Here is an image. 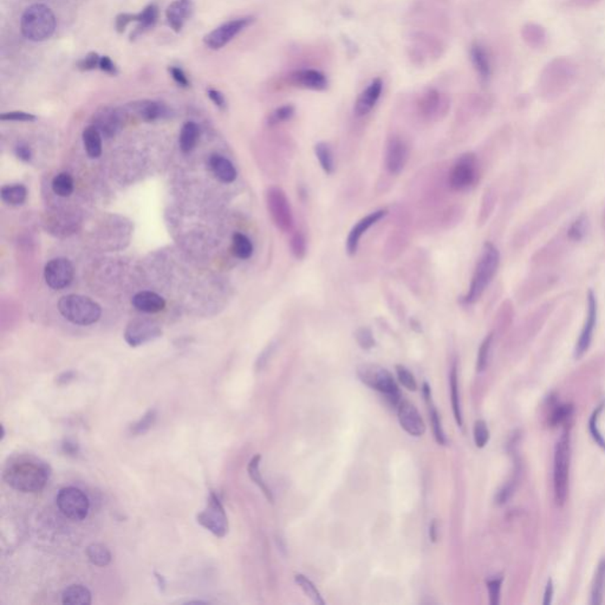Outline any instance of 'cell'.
Here are the masks:
<instances>
[{
	"label": "cell",
	"instance_id": "cell-1",
	"mask_svg": "<svg viewBox=\"0 0 605 605\" xmlns=\"http://www.w3.org/2000/svg\"><path fill=\"white\" fill-rule=\"evenodd\" d=\"M50 467L47 463L34 455L21 454L13 456L5 466V482L16 491L23 493L41 492L50 479Z\"/></svg>",
	"mask_w": 605,
	"mask_h": 605
},
{
	"label": "cell",
	"instance_id": "cell-2",
	"mask_svg": "<svg viewBox=\"0 0 605 605\" xmlns=\"http://www.w3.org/2000/svg\"><path fill=\"white\" fill-rule=\"evenodd\" d=\"M499 265H500L499 250L492 242H485L467 293L463 298L465 304H474L480 299V297L484 295L486 288H489L493 278L497 275Z\"/></svg>",
	"mask_w": 605,
	"mask_h": 605
},
{
	"label": "cell",
	"instance_id": "cell-3",
	"mask_svg": "<svg viewBox=\"0 0 605 605\" xmlns=\"http://www.w3.org/2000/svg\"><path fill=\"white\" fill-rule=\"evenodd\" d=\"M56 17L52 10L46 5H31L21 19V34L32 42H44L54 34Z\"/></svg>",
	"mask_w": 605,
	"mask_h": 605
},
{
	"label": "cell",
	"instance_id": "cell-4",
	"mask_svg": "<svg viewBox=\"0 0 605 605\" xmlns=\"http://www.w3.org/2000/svg\"><path fill=\"white\" fill-rule=\"evenodd\" d=\"M59 311L67 321L81 326L95 324L102 316L100 304L81 295L62 297L59 301Z\"/></svg>",
	"mask_w": 605,
	"mask_h": 605
},
{
	"label": "cell",
	"instance_id": "cell-5",
	"mask_svg": "<svg viewBox=\"0 0 605 605\" xmlns=\"http://www.w3.org/2000/svg\"><path fill=\"white\" fill-rule=\"evenodd\" d=\"M357 376L369 388L385 395L390 405H400V392L392 374L376 364H363L357 369Z\"/></svg>",
	"mask_w": 605,
	"mask_h": 605
},
{
	"label": "cell",
	"instance_id": "cell-6",
	"mask_svg": "<svg viewBox=\"0 0 605 605\" xmlns=\"http://www.w3.org/2000/svg\"><path fill=\"white\" fill-rule=\"evenodd\" d=\"M570 469V435L565 432L557 443L555 453V498L557 505H563L568 497Z\"/></svg>",
	"mask_w": 605,
	"mask_h": 605
},
{
	"label": "cell",
	"instance_id": "cell-7",
	"mask_svg": "<svg viewBox=\"0 0 605 605\" xmlns=\"http://www.w3.org/2000/svg\"><path fill=\"white\" fill-rule=\"evenodd\" d=\"M266 205L272 222L282 232H291L293 229V209L284 191L279 187H270L266 192Z\"/></svg>",
	"mask_w": 605,
	"mask_h": 605
},
{
	"label": "cell",
	"instance_id": "cell-8",
	"mask_svg": "<svg viewBox=\"0 0 605 605\" xmlns=\"http://www.w3.org/2000/svg\"><path fill=\"white\" fill-rule=\"evenodd\" d=\"M478 160L473 153H465L456 160L449 174V187L463 192L474 186L478 180Z\"/></svg>",
	"mask_w": 605,
	"mask_h": 605
},
{
	"label": "cell",
	"instance_id": "cell-9",
	"mask_svg": "<svg viewBox=\"0 0 605 605\" xmlns=\"http://www.w3.org/2000/svg\"><path fill=\"white\" fill-rule=\"evenodd\" d=\"M56 502L63 516L72 520H83L88 516L90 502L80 489L64 487L57 494Z\"/></svg>",
	"mask_w": 605,
	"mask_h": 605
},
{
	"label": "cell",
	"instance_id": "cell-10",
	"mask_svg": "<svg viewBox=\"0 0 605 605\" xmlns=\"http://www.w3.org/2000/svg\"><path fill=\"white\" fill-rule=\"evenodd\" d=\"M198 522L219 538L225 537L229 532V520L225 509L215 493H211L206 509L198 514Z\"/></svg>",
	"mask_w": 605,
	"mask_h": 605
},
{
	"label": "cell",
	"instance_id": "cell-11",
	"mask_svg": "<svg viewBox=\"0 0 605 605\" xmlns=\"http://www.w3.org/2000/svg\"><path fill=\"white\" fill-rule=\"evenodd\" d=\"M253 21H255L253 17H242L227 21L225 24L217 26L212 32H209L204 39V42L209 49L220 50L234 37H237L242 31L248 28Z\"/></svg>",
	"mask_w": 605,
	"mask_h": 605
},
{
	"label": "cell",
	"instance_id": "cell-12",
	"mask_svg": "<svg viewBox=\"0 0 605 605\" xmlns=\"http://www.w3.org/2000/svg\"><path fill=\"white\" fill-rule=\"evenodd\" d=\"M161 335L162 330L156 321L138 318L130 321L125 328V339L130 347L136 348L159 339Z\"/></svg>",
	"mask_w": 605,
	"mask_h": 605
},
{
	"label": "cell",
	"instance_id": "cell-13",
	"mask_svg": "<svg viewBox=\"0 0 605 605\" xmlns=\"http://www.w3.org/2000/svg\"><path fill=\"white\" fill-rule=\"evenodd\" d=\"M74 265L65 258H56L46 264L44 268V279L52 290H63L72 284L74 280Z\"/></svg>",
	"mask_w": 605,
	"mask_h": 605
},
{
	"label": "cell",
	"instance_id": "cell-14",
	"mask_svg": "<svg viewBox=\"0 0 605 605\" xmlns=\"http://www.w3.org/2000/svg\"><path fill=\"white\" fill-rule=\"evenodd\" d=\"M597 316H598V303H597L596 295L593 293V290H588V308H586L584 326L582 328L580 339L577 341L576 349H575L576 359H580L584 355L591 346L597 324Z\"/></svg>",
	"mask_w": 605,
	"mask_h": 605
},
{
	"label": "cell",
	"instance_id": "cell-15",
	"mask_svg": "<svg viewBox=\"0 0 605 605\" xmlns=\"http://www.w3.org/2000/svg\"><path fill=\"white\" fill-rule=\"evenodd\" d=\"M410 151L405 141L399 136L389 138L385 149V167L392 176H399L408 162Z\"/></svg>",
	"mask_w": 605,
	"mask_h": 605
},
{
	"label": "cell",
	"instance_id": "cell-16",
	"mask_svg": "<svg viewBox=\"0 0 605 605\" xmlns=\"http://www.w3.org/2000/svg\"><path fill=\"white\" fill-rule=\"evenodd\" d=\"M388 214V209H377L372 213L368 214L365 217H362L361 220L356 222L352 226L349 235L347 238V252L349 255H355L356 252L359 250V242L364 234L367 233V231L382 220L385 215Z\"/></svg>",
	"mask_w": 605,
	"mask_h": 605
},
{
	"label": "cell",
	"instance_id": "cell-17",
	"mask_svg": "<svg viewBox=\"0 0 605 605\" xmlns=\"http://www.w3.org/2000/svg\"><path fill=\"white\" fill-rule=\"evenodd\" d=\"M397 414H399L401 427L408 434L415 438L425 434L426 432L425 422L422 420L416 407L413 403H410V401H401Z\"/></svg>",
	"mask_w": 605,
	"mask_h": 605
},
{
	"label": "cell",
	"instance_id": "cell-18",
	"mask_svg": "<svg viewBox=\"0 0 605 605\" xmlns=\"http://www.w3.org/2000/svg\"><path fill=\"white\" fill-rule=\"evenodd\" d=\"M290 83L298 88L309 89L315 92H323L328 88V78L323 72L315 69H301L288 76Z\"/></svg>",
	"mask_w": 605,
	"mask_h": 605
},
{
	"label": "cell",
	"instance_id": "cell-19",
	"mask_svg": "<svg viewBox=\"0 0 605 605\" xmlns=\"http://www.w3.org/2000/svg\"><path fill=\"white\" fill-rule=\"evenodd\" d=\"M383 92V82L380 78H376L372 83L359 94L355 102L354 112L359 117L365 116L375 108L377 102L380 100L381 95Z\"/></svg>",
	"mask_w": 605,
	"mask_h": 605
},
{
	"label": "cell",
	"instance_id": "cell-20",
	"mask_svg": "<svg viewBox=\"0 0 605 605\" xmlns=\"http://www.w3.org/2000/svg\"><path fill=\"white\" fill-rule=\"evenodd\" d=\"M193 6L192 0H176L168 6L166 11V18L168 24L176 32H180L184 25V21L192 17Z\"/></svg>",
	"mask_w": 605,
	"mask_h": 605
},
{
	"label": "cell",
	"instance_id": "cell-21",
	"mask_svg": "<svg viewBox=\"0 0 605 605\" xmlns=\"http://www.w3.org/2000/svg\"><path fill=\"white\" fill-rule=\"evenodd\" d=\"M97 129L100 130V134H103L105 136H112L120 129L121 125V115L117 112L116 109L102 108L95 114L94 116V125Z\"/></svg>",
	"mask_w": 605,
	"mask_h": 605
},
{
	"label": "cell",
	"instance_id": "cell-22",
	"mask_svg": "<svg viewBox=\"0 0 605 605\" xmlns=\"http://www.w3.org/2000/svg\"><path fill=\"white\" fill-rule=\"evenodd\" d=\"M209 166L214 176L224 184H232L237 179V169L230 160L220 154L211 155Z\"/></svg>",
	"mask_w": 605,
	"mask_h": 605
},
{
	"label": "cell",
	"instance_id": "cell-23",
	"mask_svg": "<svg viewBox=\"0 0 605 605\" xmlns=\"http://www.w3.org/2000/svg\"><path fill=\"white\" fill-rule=\"evenodd\" d=\"M134 308L145 313L161 312L166 308V301L162 297L151 291L138 293L131 299Z\"/></svg>",
	"mask_w": 605,
	"mask_h": 605
},
{
	"label": "cell",
	"instance_id": "cell-24",
	"mask_svg": "<svg viewBox=\"0 0 605 605\" xmlns=\"http://www.w3.org/2000/svg\"><path fill=\"white\" fill-rule=\"evenodd\" d=\"M133 110L135 115L145 122H154L168 115L167 107L155 100H140L134 103Z\"/></svg>",
	"mask_w": 605,
	"mask_h": 605
},
{
	"label": "cell",
	"instance_id": "cell-25",
	"mask_svg": "<svg viewBox=\"0 0 605 605\" xmlns=\"http://www.w3.org/2000/svg\"><path fill=\"white\" fill-rule=\"evenodd\" d=\"M471 59L478 75L480 77L481 82L487 83L492 75V67H491L489 54L485 50L484 46L478 43L473 44L471 47Z\"/></svg>",
	"mask_w": 605,
	"mask_h": 605
},
{
	"label": "cell",
	"instance_id": "cell-26",
	"mask_svg": "<svg viewBox=\"0 0 605 605\" xmlns=\"http://www.w3.org/2000/svg\"><path fill=\"white\" fill-rule=\"evenodd\" d=\"M159 17V8L156 4H149L140 13H135V21L138 25L131 34V38L138 37L147 30L151 29Z\"/></svg>",
	"mask_w": 605,
	"mask_h": 605
},
{
	"label": "cell",
	"instance_id": "cell-27",
	"mask_svg": "<svg viewBox=\"0 0 605 605\" xmlns=\"http://www.w3.org/2000/svg\"><path fill=\"white\" fill-rule=\"evenodd\" d=\"M84 149L90 159H97L102 154V134L95 125H89L83 130Z\"/></svg>",
	"mask_w": 605,
	"mask_h": 605
},
{
	"label": "cell",
	"instance_id": "cell-28",
	"mask_svg": "<svg viewBox=\"0 0 605 605\" xmlns=\"http://www.w3.org/2000/svg\"><path fill=\"white\" fill-rule=\"evenodd\" d=\"M200 138V128L195 122H186L180 131L179 146L182 153L187 154L195 148Z\"/></svg>",
	"mask_w": 605,
	"mask_h": 605
},
{
	"label": "cell",
	"instance_id": "cell-29",
	"mask_svg": "<svg viewBox=\"0 0 605 605\" xmlns=\"http://www.w3.org/2000/svg\"><path fill=\"white\" fill-rule=\"evenodd\" d=\"M63 604L89 605L92 604V593L84 585H70L64 590L62 595Z\"/></svg>",
	"mask_w": 605,
	"mask_h": 605
},
{
	"label": "cell",
	"instance_id": "cell-30",
	"mask_svg": "<svg viewBox=\"0 0 605 605\" xmlns=\"http://www.w3.org/2000/svg\"><path fill=\"white\" fill-rule=\"evenodd\" d=\"M1 200L10 206H21L28 198V189L21 184H6L0 189Z\"/></svg>",
	"mask_w": 605,
	"mask_h": 605
},
{
	"label": "cell",
	"instance_id": "cell-31",
	"mask_svg": "<svg viewBox=\"0 0 605 605\" xmlns=\"http://www.w3.org/2000/svg\"><path fill=\"white\" fill-rule=\"evenodd\" d=\"M315 154L321 168L326 174H332L335 171V158L329 143L318 142L315 146Z\"/></svg>",
	"mask_w": 605,
	"mask_h": 605
},
{
	"label": "cell",
	"instance_id": "cell-32",
	"mask_svg": "<svg viewBox=\"0 0 605 605\" xmlns=\"http://www.w3.org/2000/svg\"><path fill=\"white\" fill-rule=\"evenodd\" d=\"M423 395H425L427 403L429 405L430 421H432V426H433L435 438H436V441L440 445H445L446 443V438H445V433H443L441 420H440V416H438V413L435 410L434 405L430 403V388L429 385L427 383L423 384Z\"/></svg>",
	"mask_w": 605,
	"mask_h": 605
},
{
	"label": "cell",
	"instance_id": "cell-33",
	"mask_svg": "<svg viewBox=\"0 0 605 605\" xmlns=\"http://www.w3.org/2000/svg\"><path fill=\"white\" fill-rule=\"evenodd\" d=\"M449 385H451V400L453 413H454L455 421L463 426V416H461V407H460L459 384H458V369L456 364L452 367L451 375H449Z\"/></svg>",
	"mask_w": 605,
	"mask_h": 605
},
{
	"label": "cell",
	"instance_id": "cell-34",
	"mask_svg": "<svg viewBox=\"0 0 605 605\" xmlns=\"http://www.w3.org/2000/svg\"><path fill=\"white\" fill-rule=\"evenodd\" d=\"M87 555L90 563L96 565V566H107L112 562V553L108 550V547L102 545V544H92L87 547Z\"/></svg>",
	"mask_w": 605,
	"mask_h": 605
},
{
	"label": "cell",
	"instance_id": "cell-35",
	"mask_svg": "<svg viewBox=\"0 0 605 605\" xmlns=\"http://www.w3.org/2000/svg\"><path fill=\"white\" fill-rule=\"evenodd\" d=\"M52 191L56 195L67 198L72 195L75 189V182L69 173H59L52 180Z\"/></svg>",
	"mask_w": 605,
	"mask_h": 605
},
{
	"label": "cell",
	"instance_id": "cell-36",
	"mask_svg": "<svg viewBox=\"0 0 605 605\" xmlns=\"http://www.w3.org/2000/svg\"><path fill=\"white\" fill-rule=\"evenodd\" d=\"M232 252L239 259H248L253 255V244L245 234L234 233Z\"/></svg>",
	"mask_w": 605,
	"mask_h": 605
},
{
	"label": "cell",
	"instance_id": "cell-37",
	"mask_svg": "<svg viewBox=\"0 0 605 605\" xmlns=\"http://www.w3.org/2000/svg\"><path fill=\"white\" fill-rule=\"evenodd\" d=\"M605 590V560H602L601 564L597 569L596 576L593 580V588H591V601L590 604L598 605L603 602Z\"/></svg>",
	"mask_w": 605,
	"mask_h": 605
},
{
	"label": "cell",
	"instance_id": "cell-38",
	"mask_svg": "<svg viewBox=\"0 0 605 605\" xmlns=\"http://www.w3.org/2000/svg\"><path fill=\"white\" fill-rule=\"evenodd\" d=\"M260 460H262V455H255L253 456V459L251 460L250 463H248V467H247V471H248V476H250L251 479L253 480L255 484L258 485L260 489L263 491L264 494H265V497L267 498V500L271 501L273 502V496H272L271 489L267 487V485L265 484V481H264L263 476L260 474V471H259V465H260Z\"/></svg>",
	"mask_w": 605,
	"mask_h": 605
},
{
	"label": "cell",
	"instance_id": "cell-39",
	"mask_svg": "<svg viewBox=\"0 0 605 605\" xmlns=\"http://www.w3.org/2000/svg\"><path fill=\"white\" fill-rule=\"evenodd\" d=\"M441 105L440 94L435 90H429L425 94L421 100V113L423 116L429 117L438 115V108Z\"/></svg>",
	"mask_w": 605,
	"mask_h": 605
},
{
	"label": "cell",
	"instance_id": "cell-40",
	"mask_svg": "<svg viewBox=\"0 0 605 605\" xmlns=\"http://www.w3.org/2000/svg\"><path fill=\"white\" fill-rule=\"evenodd\" d=\"M588 219L586 214H580L575 222H572L568 230V238L571 242H582L586 237L588 231Z\"/></svg>",
	"mask_w": 605,
	"mask_h": 605
},
{
	"label": "cell",
	"instance_id": "cell-41",
	"mask_svg": "<svg viewBox=\"0 0 605 605\" xmlns=\"http://www.w3.org/2000/svg\"><path fill=\"white\" fill-rule=\"evenodd\" d=\"M295 580H296L297 584L301 586V588L304 591L305 595L309 597L310 599H311L313 603L321 605L326 604V602L321 598V593L318 591L317 588L315 586V584H313L312 582H311L309 578H306V577L303 576V575H297V576L295 577Z\"/></svg>",
	"mask_w": 605,
	"mask_h": 605
},
{
	"label": "cell",
	"instance_id": "cell-42",
	"mask_svg": "<svg viewBox=\"0 0 605 605\" xmlns=\"http://www.w3.org/2000/svg\"><path fill=\"white\" fill-rule=\"evenodd\" d=\"M156 418H158L156 410H148V412L143 415L142 418H140L136 423H134L133 426L130 427L131 434H145V433H147V432L151 429V427H153L155 421H156Z\"/></svg>",
	"mask_w": 605,
	"mask_h": 605
},
{
	"label": "cell",
	"instance_id": "cell-43",
	"mask_svg": "<svg viewBox=\"0 0 605 605\" xmlns=\"http://www.w3.org/2000/svg\"><path fill=\"white\" fill-rule=\"evenodd\" d=\"M295 115V107L291 105H282L276 110H273L270 116L267 117V125H280L283 122L288 121L293 118Z\"/></svg>",
	"mask_w": 605,
	"mask_h": 605
},
{
	"label": "cell",
	"instance_id": "cell-44",
	"mask_svg": "<svg viewBox=\"0 0 605 605\" xmlns=\"http://www.w3.org/2000/svg\"><path fill=\"white\" fill-rule=\"evenodd\" d=\"M290 247L293 252V257L296 259H304L306 255V250H308V244H306V238L301 231H296L291 235L290 239Z\"/></svg>",
	"mask_w": 605,
	"mask_h": 605
},
{
	"label": "cell",
	"instance_id": "cell-45",
	"mask_svg": "<svg viewBox=\"0 0 605 605\" xmlns=\"http://www.w3.org/2000/svg\"><path fill=\"white\" fill-rule=\"evenodd\" d=\"M493 334L486 336V339L481 343L478 352V361H476V369L478 372H484L487 364H489V352H491V347H492Z\"/></svg>",
	"mask_w": 605,
	"mask_h": 605
},
{
	"label": "cell",
	"instance_id": "cell-46",
	"mask_svg": "<svg viewBox=\"0 0 605 605\" xmlns=\"http://www.w3.org/2000/svg\"><path fill=\"white\" fill-rule=\"evenodd\" d=\"M489 440V430L486 422L478 420L474 425V441L476 447L484 448Z\"/></svg>",
	"mask_w": 605,
	"mask_h": 605
},
{
	"label": "cell",
	"instance_id": "cell-47",
	"mask_svg": "<svg viewBox=\"0 0 605 605\" xmlns=\"http://www.w3.org/2000/svg\"><path fill=\"white\" fill-rule=\"evenodd\" d=\"M355 339L359 343V347L364 350H369V349L375 347L376 342L374 335H372V330L368 329V328H359L356 331Z\"/></svg>",
	"mask_w": 605,
	"mask_h": 605
},
{
	"label": "cell",
	"instance_id": "cell-48",
	"mask_svg": "<svg viewBox=\"0 0 605 605\" xmlns=\"http://www.w3.org/2000/svg\"><path fill=\"white\" fill-rule=\"evenodd\" d=\"M396 374L397 377H399V381H400V383L405 387V388L408 389V390H412V392H415L416 388H418V384H416V381H415V377H414L413 374L407 369V368L403 367V365H396Z\"/></svg>",
	"mask_w": 605,
	"mask_h": 605
},
{
	"label": "cell",
	"instance_id": "cell-49",
	"mask_svg": "<svg viewBox=\"0 0 605 605\" xmlns=\"http://www.w3.org/2000/svg\"><path fill=\"white\" fill-rule=\"evenodd\" d=\"M602 410H603V405H599V407L593 412V416H591L590 422H588V429H590V433L593 435V438H595V441H596V443L599 445V447H602L605 451L604 438H603V435L601 434V432L597 428V420H598V416H599Z\"/></svg>",
	"mask_w": 605,
	"mask_h": 605
},
{
	"label": "cell",
	"instance_id": "cell-50",
	"mask_svg": "<svg viewBox=\"0 0 605 605\" xmlns=\"http://www.w3.org/2000/svg\"><path fill=\"white\" fill-rule=\"evenodd\" d=\"M100 56L97 52H90L77 63V67L82 72H92L100 67Z\"/></svg>",
	"mask_w": 605,
	"mask_h": 605
},
{
	"label": "cell",
	"instance_id": "cell-51",
	"mask_svg": "<svg viewBox=\"0 0 605 605\" xmlns=\"http://www.w3.org/2000/svg\"><path fill=\"white\" fill-rule=\"evenodd\" d=\"M37 117L34 114L25 113V112H10V113H4L0 115L1 121H14V122H34L36 121Z\"/></svg>",
	"mask_w": 605,
	"mask_h": 605
},
{
	"label": "cell",
	"instance_id": "cell-52",
	"mask_svg": "<svg viewBox=\"0 0 605 605\" xmlns=\"http://www.w3.org/2000/svg\"><path fill=\"white\" fill-rule=\"evenodd\" d=\"M502 578H494V580H489L487 588H489V602L492 605L499 604L500 599V588Z\"/></svg>",
	"mask_w": 605,
	"mask_h": 605
},
{
	"label": "cell",
	"instance_id": "cell-53",
	"mask_svg": "<svg viewBox=\"0 0 605 605\" xmlns=\"http://www.w3.org/2000/svg\"><path fill=\"white\" fill-rule=\"evenodd\" d=\"M571 405H558L555 412L552 413L551 421H550L552 426H557V425L565 421L569 418V415L571 414Z\"/></svg>",
	"mask_w": 605,
	"mask_h": 605
},
{
	"label": "cell",
	"instance_id": "cell-54",
	"mask_svg": "<svg viewBox=\"0 0 605 605\" xmlns=\"http://www.w3.org/2000/svg\"><path fill=\"white\" fill-rule=\"evenodd\" d=\"M169 74H171V78L176 81V83L179 84L180 87H182V88H188V87H189L191 82H189L187 75L184 74V70H182L181 67H169Z\"/></svg>",
	"mask_w": 605,
	"mask_h": 605
},
{
	"label": "cell",
	"instance_id": "cell-55",
	"mask_svg": "<svg viewBox=\"0 0 605 605\" xmlns=\"http://www.w3.org/2000/svg\"><path fill=\"white\" fill-rule=\"evenodd\" d=\"M133 21H135V14H131V13H120L116 17V21H115L117 32L122 34L127 29V26L129 25L130 23H133Z\"/></svg>",
	"mask_w": 605,
	"mask_h": 605
},
{
	"label": "cell",
	"instance_id": "cell-56",
	"mask_svg": "<svg viewBox=\"0 0 605 605\" xmlns=\"http://www.w3.org/2000/svg\"><path fill=\"white\" fill-rule=\"evenodd\" d=\"M207 95H209V100H212L214 105H217V108L224 110L227 107L225 96L222 95V92H219L217 89H209Z\"/></svg>",
	"mask_w": 605,
	"mask_h": 605
},
{
	"label": "cell",
	"instance_id": "cell-57",
	"mask_svg": "<svg viewBox=\"0 0 605 605\" xmlns=\"http://www.w3.org/2000/svg\"><path fill=\"white\" fill-rule=\"evenodd\" d=\"M14 153H16L18 159L21 160L23 162H30L32 159V151L28 145H23V143L18 145L14 149Z\"/></svg>",
	"mask_w": 605,
	"mask_h": 605
},
{
	"label": "cell",
	"instance_id": "cell-58",
	"mask_svg": "<svg viewBox=\"0 0 605 605\" xmlns=\"http://www.w3.org/2000/svg\"><path fill=\"white\" fill-rule=\"evenodd\" d=\"M100 69L109 75H117V67L115 63L108 56H102L100 61Z\"/></svg>",
	"mask_w": 605,
	"mask_h": 605
},
{
	"label": "cell",
	"instance_id": "cell-59",
	"mask_svg": "<svg viewBox=\"0 0 605 605\" xmlns=\"http://www.w3.org/2000/svg\"><path fill=\"white\" fill-rule=\"evenodd\" d=\"M272 349H273V347L270 346V347L264 350L263 354L259 357L258 362H257V367H258L259 369H262V368L266 364L267 359H270V355H271Z\"/></svg>",
	"mask_w": 605,
	"mask_h": 605
},
{
	"label": "cell",
	"instance_id": "cell-60",
	"mask_svg": "<svg viewBox=\"0 0 605 605\" xmlns=\"http://www.w3.org/2000/svg\"><path fill=\"white\" fill-rule=\"evenodd\" d=\"M552 595H553V584H552V580H550L547 582L546 590H545V595H544V604L547 605L551 603Z\"/></svg>",
	"mask_w": 605,
	"mask_h": 605
},
{
	"label": "cell",
	"instance_id": "cell-61",
	"mask_svg": "<svg viewBox=\"0 0 605 605\" xmlns=\"http://www.w3.org/2000/svg\"><path fill=\"white\" fill-rule=\"evenodd\" d=\"M435 533H436V522H433V524L430 525V539H432L433 542L436 540V535H435Z\"/></svg>",
	"mask_w": 605,
	"mask_h": 605
},
{
	"label": "cell",
	"instance_id": "cell-62",
	"mask_svg": "<svg viewBox=\"0 0 605 605\" xmlns=\"http://www.w3.org/2000/svg\"><path fill=\"white\" fill-rule=\"evenodd\" d=\"M155 576H156V580H158V582H159L160 588H164V586H166V582H164V578H163L161 575H159V573H156V572H155Z\"/></svg>",
	"mask_w": 605,
	"mask_h": 605
}]
</instances>
